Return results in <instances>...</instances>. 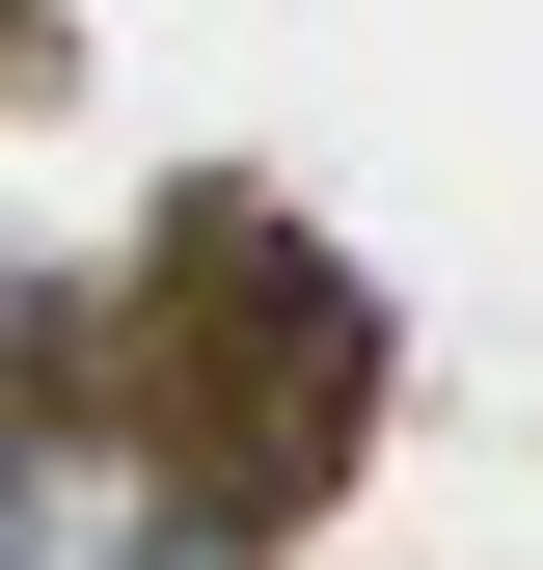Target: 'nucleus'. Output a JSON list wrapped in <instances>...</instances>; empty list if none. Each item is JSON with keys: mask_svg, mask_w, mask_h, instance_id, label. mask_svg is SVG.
<instances>
[{"mask_svg": "<svg viewBox=\"0 0 543 570\" xmlns=\"http://www.w3.org/2000/svg\"><path fill=\"white\" fill-rule=\"evenodd\" d=\"M0 570H245L218 489L136 462V435H0Z\"/></svg>", "mask_w": 543, "mask_h": 570, "instance_id": "obj_1", "label": "nucleus"}]
</instances>
